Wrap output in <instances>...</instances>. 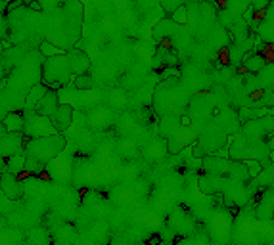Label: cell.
<instances>
[{
  "instance_id": "obj_13",
  "label": "cell",
  "mask_w": 274,
  "mask_h": 245,
  "mask_svg": "<svg viewBox=\"0 0 274 245\" xmlns=\"http://www.w3.org/2000/svg\"><path fill=\"white\" fill-rule=\"evenodd\" d=\"M171 20L173 23H179V25H186L188 23V8L186 6H179L175 12H173V16H171Z\"/></svg>"
},
{
  "instance_id": "obj_8",
  "label": "cell",
  "mask_w": 274,
  "mask_h": 245,
  "mask_svg": "<svg viewBox=\"0 0 274 245\" xmlns=\"http://www.w3.org/2000/svg\"><path fill=\"white\" fill-rule=\"evenodd\" d=\"M48 90H50V89H48L46 85H37V87L31 90V92H27L25 110H29V111H35V106H37V104L43 100V96H45Z\"/></svg>"
},
{
  "instance_id": "obj_14",
  "label": "cell",
  "mask_w": 274,
  "mask_h": 245,
  "mask_svg": "<svg viewBox=\"0 0 274 245\" xmlns=\"http://www.w3.org/2000/svg\"><path fill=\"white\" fill-rule=\"evenodd\" d=\"M41 52H43L45 56H48V58H56L58 54H62V50H60L58 46L50 45V43H43V45H41Z\"/></svg>"
},
{
  "instance_id": "obj_11",
  "label": "cell",
  "mask_w": 274,
  "mask_h": 245,
  "mask_svg": "<svg viewBox=\"0 0 274 245\" xmlns=\"http://www.w3.org/2000/svg\"><path fill=\"white\" fill-rule=\"evenodd\" d=\"M257 31H259V37L263 39V43H267V45H274V23L273 22H261L259 23V27H257Z\"/></svg>"
},
{
  "instance_id": "obj_19",
  "label": "cell",
  "mask_w": 274,
  "mask_h": 245,
  "mask_svg": "<svg viewBox=\"0 0 274 245\" xmlns=\"http://www.w3.org/2000/svg\"><path fill=\"white\" fill-rule=\"evenodd\" d=\"M8 136V131H6V127H4V123H0V140H4Z\"/></svg>"
},
{
  "instance_id": "obj_1",
  "label": "cell",
  "mask_w": 274,
  "mask_h": 245,
  "mask_svg": "<svg viewBox=\"0 0 274 245\" xmlns=\"http://www.w3.org/2000/svg\"><path fill=\"white\" fill-rule=\"evenodd\" d=\"M27 134H31L33 138H43L45 134H58L56 133V129H52V123H50V119L48 117H41V115H31V119L29 121H25V129H23Z\"/></svg>"
},
{
  "instance_id": "obj_17",
  "label": "cell",
  "mask_w": 274,
  "mask_h": 245,
  "mask_svg": "<svg viewBox=\"0 0 274 245\" xmlns=\"http://www.w3.org/2000/svg\"><path fill=\"white\" fill-rule=\"evenodd\" d=\"M148 245H161V236H158V234H154L150 240H148Z\"/></svg>"
},
{
  "instance_id": "obj_5",
  "label": "cell",
  "mask_w": 274,
  "mask_h": 245,
  "mask_svg": "<svg viewBox=\"0 0 274 245\" xmlns=\"http://www.w3.org/2000/svg\"><path fill=\"white\" fill-rule=\"evenodd\" d=\"M0 188L4 190L8 200H20L22 198V184L16 180V177H12L8 173H4L0 177Z\"/></svg>"
},
{
  "instance_id": "obj_16",
  "label": "cell",
  "mask_w": 274,
  "mask_h": 245,
  "mask_svg": "<svg viewBox=\"0 0 274 245\" xmlns=\"http://www.w3.org/2000/svg\"><path fill=\"white\" fill-rule=\"evenodd\" d=\"M98 203H100V194L89 192V194L85 196V205H98Z\"/></svg>"
},
{
  "instance_id": "obj_7",
  "label": "cell",
  "mask_w": 274,
  "mask_h": 245,
  "mask_svg": "<svg viewBox=\"0 0 274 245\" xmlns=\"http://www.w3.org/2000/svg\"><path fill=\"white\" fill-rule=\"evenodd\" d=\"M4 127L6 131L12 134H18L22 133L25 129V117H23L22 111H12L6 119H4Z\"/></svg>"
},
{
  "instance_id": "obj_10",
  "label": "cell",
  "mask_w": 274,
  "mask_h": 245,
  "mask_svg": "<svg viewBox=\"0 0 274 245\" xmlns=\"http://www.w3.org/2000/svg\"><path fill=\"white\" fill-rule=\"evenodd\" d=\"M6 171H8V175H12V177L23 173V171H25V156L10 157V159L6 161Z\"/></svg>"
},
{
  "instance_id": "obj_18",
  "label": "cell",
  "mask_w": 274,
  "mask_h": 245,
  "mask_svg": "<svg viewBox=\"0 0 274 245\" xmlns=\"http://www.w3.org/2000/svg\"><path fill=\"white\" fill-rule=\"evenodd\" d=\"M27 8H31V10H43V4L41 2H27Z\"/></svg>"
},
{
  "instance_id": "obj_15",
  "label": "cell",
  "mask_w": 274,
  "mask_h": 245,
  "mask_svg": "<svg viewBox=\"0 0 274 245\" xmlns=\"http://www.w3.org/2000/svg\"><path fill=\"white\" fill-rule=\"evenodd\" d=\"M244 167H248L246 171H248V175L250 177H257V175H261V171H263V167H261V163H257V161H246L244 163Z\"/></svg>"
},
{
  "instance_id": "obj_2",
  "label": "cell",
  "mask_w": 274,
  "mask_h": 245,
  "mask_svg": "<svg viewBox=\"0 0 274 245\" xmlns=\"http://www.w3.org/2000/svg\"><path fill=\"white\" fill-rule=\"evenodd\" d=\"M68 64H69V71H71V73L85 75V73L89 71V67H91V60H89V56H87L83 50L75 48L73 52H69Z\"/></svg>"
},
{
  "instance_id": "obj_9",
  "label": "cell",
  "mask_w": 274,
  "mask_h": 245,
  "mask_svg": "<svg viewBox=\"0 0 274 245\" xmlns=\"http://www.w3.org/2000/svg\"><path fill=\"white\" fill-rule=\"evenodd\" d=\"M267 66L263 54H251V56H246L244 60V67L250 71V73H261Z\"/></svg>"
},
{
  "instance_id": "obj_4",
  "label": "cell",
  "mask_w": 274,
  "mask_h": 245,
  "mask_svg": "<svg viewBox=\"0 0 274 245\" xmlns=\"http://www.w3.org/2000/svg\"><path fill=\"white\" fill-rule=\"evenodd\" d=\"M50 123L56 127V133L66 131L73 123V108L71 106H58V110L50 117Z\"/></svg>"
},
{
  "instance_id": "obj_6",
  "label": "cell",
  "mask_w": 274,
  "mask_h": 245,
  "mask_svg": "<svg viewBox=\"0 0 274 245\" xmlns=\"http://www.w3.org/2000/svg\"><path fill=\"white\" fill-rule=\"evenodd\" d=\"M167 154V142L165 140H150L146 150H144V157L148 161H160Z\"/></svg>"
},
{
  "instance_id": "obj_3",
  "label": "cell",
  "mask_w": 274,
  "mask_h": 245,
  "mask_svg": "<svg viewBox=\"0 0 274 245\" xmlns=\"http://www.w3.org/2000/svg\"><path fill=\"white\" fill-rule=\"evenodd\" d=\"M56 110H58V92L48 90L45 96H43V100L35 106V115H41V117H48L50 119Z\"/></svg>"
},
{
  "instance_id": "obj_20",
  "label": "cell",
  "mask_w": 274,
  "mask_h": 245,
  "mask_svg": "<svg viewBox=\"0 0 274 245\" xmlns=\"http://www.w3.org/2000/svg\"><path fill=\"white\" fill-rule=\"evenodd\" d=\"M4 171H6V161L0 159V173H4Z\"/></svg>"
},
{
  "instance_id": "obj_12",
  "label": "cell",
  "mask_w": 274,
  "mask_h": 245,
  "mask_svg": "<svg viewBox=\"0 0 274 245\" xmlns=\"http://www.w3.org/2000/svg\"><path fill=\"white\" fill-rule=\"evenodd\" d=\"M91 87H92V77L89 73L79 75V77H75V81H73V89L75 90H89Z\"/></svg>"
}]
</instances>
